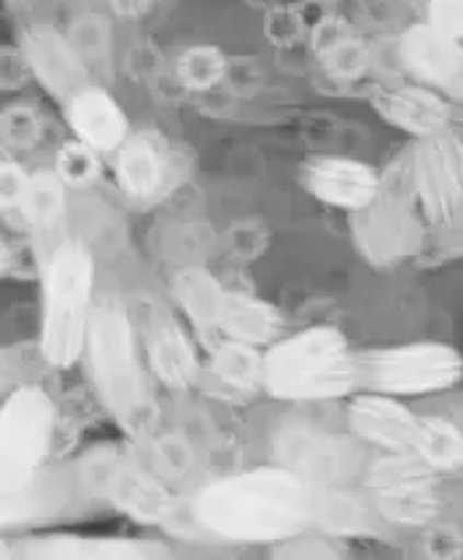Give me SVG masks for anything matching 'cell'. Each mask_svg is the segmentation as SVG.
I'll return each mask as SVG.
<instances>
[{
	"mask_svg": "<svg viewBox=\"0 0 463 560\" xmlns=\"http://www.w3.org/2000/svg\"><path fill=\"white\" fill-rule=\"evenodd\" d=\"M208 374L227 393L251 395L264 389V353H258L256 345L219 340L211 348Z\"/></svg>",
	"mask_w": 463,
	"mask_h": 560,
	"instance_id": "24",
	"label": "cell"
},
{
	"mask_svg": "<svg viewBox=\"0 0 463 560\" xmlns=\"http://www.w3.org/2000/svg\"><path fill=\"white\" fill-rule=\"evenodd\" d=\"M90 387L129 445H142L161 429V406L153 393L132 314L114 292H97L82 358Z\"/></svg>",
	"mask_w": 463,
	"mask_h": 560,
	"instance_id": "2",
	"label": "cell"
},
{
	"mask_svg": "<svg viewBox=\"0 0 463 560\" xmlns=\"http://www.w3.org/2000/svg\"><path fill=\"white\" fill-rule=\"evenodd\" d=\"M374 110L390 127L401 129L416 140L442 135L453 121V108L437 90L427 84H403L374 95Z\"/></svg>",
	"mask_w": 463,
	"mask_h": 560,
	"instance_id": "20",
	"label": "cell"
},
{
	"mask_svg": "<svg viewBox=\"0 0 463 560\" xmlns=\"http://www.w3.org/2000/svg\"><path fill=\"white\" fill-rule=\"evenodd\" d=\"M114 177L129 203H153L169 182V151L155 132H129L114 151Z\"/></svg>",
	"mask_w": 463,
	"mask_h": 560,
	"instance_id": "19",
	"label": "cell"
},
{
	"mask_svg": "<svg viewBox=\"0 0 463 560\" xmlns=\"http://www.w3.org/2000/svg\"><path fill=\"white\" fill-rule=\"evenodd\" d=\"M401 61L410 74L432 90L459 88L463 71L461 40L442 35L432 24H414L401 37Z\"/></svg>",
	"mask_w": 463,
	"mask_h": 560,
	"instance_id": "21",
	"label": "cell"
},
{
	"mask_svg": "<svg viewBox=\"0 0 463 560\" xmlns=\"http://www.w3.org/2000/svg\"><path fill=\"white\" fill-rule=\"evenodd\" d=\"M0 558H14V539L0 532Z\"/></svg>",
	"mask_w": 463,
	"mask_h": 560,
	"instance_id": "37",
	"label": "cell"
},
{
	"mask_svg": "<svg viewBox=\"0 0 463 560\" xmlns=\"http://www.w3.org/2000/svg\"><path fill=\"white\" fill-rule=\"evenodd\" d=\"M32 187V172H27L11 153L0 155V217L22 219Z\"/></svg>",
	"mask_w": 463,
	"mask_h": 560,
	"instance_id": "30",
	"label": "cell"
},
{
	"mask_svg": "<svg viewBox=\"0 0 463 560\" xmlns=\"http://www.w3.org/2000/svg\"><path fill=\"white\" fill-rule=\"evenodd\" d=\"M58 406L40 382H19L0 400V479L27 485L48 468Z\"/></svg>",
	"mask_w": 463,
	"mask_h": 560,
	"instance_id": "7",
	"label": "cell"
},
{
	"mask_svg": "<svg viewBox=\"0 0 463 560\" xmlns=\"http://www.w3.org/2000/svg\"><path fill=\"white\" fill-rule=\"evenodd\" d=\"M19 361L14 353H0V400H3L5 393L19 382H27L22 374H16Z\"/></svg>",
	"mask_w": 463,
	"mask_h": 560,
	"instance_id": "33",
	"label": "cell"
},
{
	"mask_svg": "<svg viewBox=\"0 0 463 560\" xmlns=\"http://www.w3.org/2000/svg\"><path fill=\"white\" fill-rule=\"evenodd\" d=\"M416 206L429 224L455 226L461 219V148L455 135L442 132L416 142L408 164Z\"/></svg>",
	"mask_w": 463,
	"mask_h": 560,
	"instance_id": "11",
	"label": "cell"
},
{
	"mask_svg": "<svg viewBox=\"0 0 463 560\" xmlns=\"http://www.w3.org/2000/svg\"><path fill=\"white\" fill-rule=\"evenodd\" d=\"M14 264H16L14 247L0 237V279H5L11 271H14Z\"/></svg>",
	"mask_w": 463,
	"mask_h": 560,
	"instance_id": "36",
	"label": "cell"
},
{
	"mask_svg": "<svg viewBox=\"0 0 463 560\" xmlns=\"http://www.w3.org/2000/svg\"><path fill=\"white\" fill-rule=\"evenodd\" d=\"M358 387V355L335 327H311L264 353V389L277 400H335Z\"/></svg>",
	"mask_w": 463,
	"mask_h": 560,
	"instance_id": "5",
	"label": "cell"
},
{
	"mask_svg": "<svg viewBox=\"0 0 463 560\" xmlns=\"http://www.w3.org/2000/svg\"><path fill=\"white\" fill-rule=\"evenodd\" d=\"M16 48L27 63L32 82L40 84L45 93L61 106L84 84L95 82L93 71L77 54L69 35L50 27V24L35 22V19L24 22Z\"/></svg>",
	"mask_w": 463,
	"mask_h": 560,
	"instance_id": "13",
	"label": "cell"
},
{
	"mask_svg": "<svg viewBox=\"0 0 463 560\" xmlns=\"http://www.w3.org/2000/svg\"><path fill=\"white\" fill-rule=\"evenodd\" d=\"M69 40L74 43L77 54L82 56V61L88 63V69L103 71L111 61V43H108V27L103 24V19L97 14H84L74 22V27L69 32Z\"/></svg>",
	"mask_w": 463,
	"mask_h": 560,
	"instance_id": "29",
	"label": "cell"
},
{
	"mask_svg": "<svg viewBox=\"0 0 463 560\" xmlns=\"http://www.w3.org/2000/svg\"><path fill=\"white\" fill-rule=\"evenodd\" d=\"M74 471L97 505L114 508L142 526H159L172 534H204L195 524L190 503L150 471L132 447H93L77 460Z\"/></svg>",
	"mask_w": 463,
	"mask_h": 560,
	"instance_id": "3",
	"label": "cell"
},
{
	"mask_svg": "<svg viewBox=\"0 0 463 560\" xmlns=\"http://www.w3.org/2000/svg\"><path fill=\"white\" fill-rule=\"evenodd\" d=\"M54 174L67 185L69 192L90 190L101 179V153L80 140L63 142L56 151Z\"/></svg>",
	"mask_w": 463,
	"mask_h": 560,
	"instance_id": "27",
	"label": "cell"
},
{
	"mask_svg": "<svg viewBox=\"0 0 463 560\" xmlns=\"http://www.w3.org/2000/svg\"><path fill=\"white\" fill-rule=\"evenodd\" d=\"M97 266L90 245L69 237L40 269L43 303L37 353L50 371L80 363L95 305Z\"/></svg>",
	"mask_w": 463,
	"mask_h": 560,
	"instance_id": "4",
	"label": "cell"
},
{
	"mask_svg": "<svg viewBox=\"0 0 463 560\" xmlns=\"http://www.w3.org/2000/svg\"><path fill=\"white\" fill-rule=\"evenodd\" d=\"M22 226L27 232L30 253L35 260V269L48 264L50 256L61 247L69 234V190L56 177L54 168L32 172V187L27 206L22 213Z\"/></svg>",
	"mask_w": 463,
	"mask_h": 560,
	"instance_id": "17",
	"label": "cell"
},
{
	"mask_svg": "<svg viewBox=\"0 0 463 560\" xmlns=\"http://www.w3.org/2000/svg\"><path fill=\"white\" fill-rule=\"evenodd\" d=\"M314 45L322 67L337 80H356L369 67L367 45L340 22L322 24L314 37Z\"/></svg>",
	"mask_w": 463,
	"mask_h": 560,
	"instance_id": "25",
	"label": "cell"
},
{
	"mask_svg": "<svg viewBox=\"0 0 463 560\" xmlns=\"http://www.w3.org/2000/svg\"><path fill=\"white\" fill-rule=\"evenodd\" d=\"M97 508L77 479L74 466L45 468L27 485H9L0 479V532H32L54 526L58 521L80 516Z\"/></svg>",
	"mask_w": 463,
	"mask_h": 560,
	"instance_id": "9",
	"label": "cell"
},
{
	"mask_svg": "<svg viewBox=\"0 0 463 560\" xmlns=\"http://www.w3.org/2000/svg\"><path fill=\"white\" fill-rule=\"evenodd\" d=\"M224 288L211 271L200 266H187L174 279V298H177L182 314L193 324L195 335L213 348L221 340L219 314L224 303Z\"/></svg>",
	"mask_w": 463,
	"mask_h": 560,
	"instance_id": "22",
	"label": "cell"
},
{
	"mask_svg": "<svg viewBox=\"0 0 463 560\" xmlns=\"http://www.w3.org/2000/svg\"><path fill=\"white\" fill-rule=\"evenodd\" d=\"M129 314L153 380L174 393L193 387L200 380V361L190 335L172 316V311L153 298H140Z\"/></svg>",
	"mask_w": 463,
	"mask_h": 560,
	"instance_id": "12",
	"label": "cell"
},
{
	"mask_svg": "<svg viewBox=\"0 0 463 560\" xmlns=\"http://www.w3.org/2000/svg\"><path fill=\"white\" fill-rule=\"evenodd\" d=\"M427 24L440 30L442 35L461 40L463 35V0H432L429 3Z\"/></svg>",
	"mask_w": 463,
	"mask_h": 560,
	"instance_id": "31",
	"label": "cell"
},
{
	"mask_svg": "<svg viewBox=\"0 0 463 560\" xmlns=\"http://www.w3.org/2000/svg\"><path fill=\"white\" fill-rule=\"evenodd\" d=\"M367 490L374 511L401 526H427L437 516L435 471L410 455L390 453L369 466Z\"/></svg>",
	"mask_w": 463,
	"mask_h": 560,
	"instance_id": "10",
	"label": "cell"
},
{
	"mask_svg": "<svg viewBox=\"0 0 463 560\" xmlns=\"http://www.w3.org/2000/svg\"><path fill=\"white\" fill-rule=\"evenodd\" d=\"M172 556L155 539L95 537V534L43 532L14 539V558L32 560H155Z\"/></svg>",
	"mask_w": 463,
	"mask_h": 560,
	"instance_id": "14",
	"label": "cell"
},
{
	"mask_svg": "<svg viewBox=\"0 0 463 560\" xmlns=\"http://www.w3.org/2000/svg\"><path fill=\"white\" fill-rule=\"evenodd\" d=\"M350 432L387 453L410 455L435 474L459 471L463 464V438L459 427L440 416H419L401 397L380 393L356 395L348 406Z\"/></svg>",
	"mask_w": 463,
	"mask_h": 560,
	"instance_id": "6",
	"label": "cell"
},
{
	"mask_svg": "<svg viewBox=\"0 0 463 560\" xmlns=\"http://www.w3.org/2000/svg\"><path fill=\"white\" fill-rule=\"evenodd\" d=\"M300 182L322 203L358 213L377 198L382 177L377 168L348 155H316L303 164Z\"/></svg>",
	"mask_w": 463,
	"mask_h": 560,
	"instance_id": "16",
	"label": "cell"
},
{
	"mask_svg": "<svg viewBox=\"0 0 463 560\" xmlns=\"http://www.w3.org/2000/svg\"><path fill=\"white\" fill-rule=\"evenodd\" d=\"M5 153H9V151H5V148H3V142H0V155H5Z\"/></svg>",
	"mask_w": 463,
	"mask_h": 560,
	"instance_id": "38",
	"label": "cell"
},
{
	"mask_svg": "<svg viewBox=\"0 0 463 560\" xmlns=\"http://www.w3.org/2000/svg\"><path fill=\"white\" fill-rule=\"evenodd\" d=\"M45 140L43 116L30 103H11L0 110V142L9 153L35 151Z\"/></svg>",
	"mask_w": 463,
	"mask_h": 560,
	"instance_id": "28",
	"label": "cell"
},
{
	"mask_svg": "<svg viewBox=\"0 0 463 560\" xmlns=\"http://www.w3.org/2000/svg\"><path fill=\"white\" fill-rule=\"evenodd\" d=\"M461 380V358L450 345L414 342L358 355V387L390 397L429 395Z\"/></svg>",
	"mask_w": 463,
	"mask_h": 560,
	"instance_id": "8",
	"label": "cell"
},
{
	"mask_svg": "<svg viewBox=\"0 0 463 560\" xmlns=\"http://www.w3.org/2000/svg\"><path fill=\"white\" fill-rule=\"evenodd\" d=\"M30 84V71L16 45H0V90H22Z\"/></svg>",
	"mask_w": 463,
	"mask_h": 560,
	"instance_id": "32",
	"label": "cell"
},
{
	"mask_svg": "<svg viewBox=\"0 0 463 560\" xmlns=\"http://www.w3.org/2000/svg\"><path fill=\"white\" fill-rule=\"evenodd\" d=\"M150 3L153 0H111V9H114L116 16L127 19V22H137L150 11Z\"/></svg>",
	"mask_w": 463,
	"mask_h": 560,
	"instance_id": "34",
	"label": "cell"
},
{
	"mask_svg": "<svg viewBox=\"0 0 463 560\" xmlns=\"http://www.w3.org/2000/svg\"><path fill=\"white\" fill-rule=\"evenodd\" d=\"M3 5L9 9L11 16L22 19V22H30L32 14L37 11V5H40V0H3Z\"/></svg>",
	"mask_w": 463,
	"mask_h": 560,
	"instance_id": "35",
	"label": "cell"
},
{
	"mask_svg": "<svg viewBox=\"0 0 463 560\" xmlns=\"http://www.w3.org/2000/svg\"><path fill=\"white\" fill-rule=\"evenodd\" d=\"M227 71H230V61L213 45H193V48L182 50L177 63H174L177 82L193 93L213 90L219 82H224Z\"/></svg>",
	"mask_w": 463,
	"mask_h": 560,
	"instance_id": "26",
	"label": "cell"
},
{
	"mask_svg": "<svg viewBox=\"0 0 463 560\" xmlns=\"http://www.w3.org/2000/svg\"><path fill=\"white\" fill-rule=\"evenodd\" d=\"M414 208H419L414 198V187L397 195V190H390L387 182L382 179L380 192L371 200V206L358 211L367 217L361 230V245L371 253V258H403L419 245L421 221Z\"/></svg>",
	"mask_w": 463,
	"mask_h": 560,
	"instance_id": "15",
	"label": "cell"
},
{
	"mask_svg": "<svg viewBox=\"0 0 463 560\" xmlns=\"http://www.w3.org/2000/svg\"><path fill=\"white\" fill-rule=\"evenodd\" d=\"M190 511L200 532L224 542H287L314 521V490L292 468L258 466L208 481Z\"/></svg>",
	"mask_w": 463,
	"mask_h": 560,
	"instance_id": "1",
	"label": "cell"
},
{
	"mask_svg": "<svg viewBox=\"0 0 463 560\" xmlns=\"http://www.w3.org/2000/svg\"><path fill=\"white\" fill-rule=\"evenodd\" d=\"M69 129L74 140L84 142L97 153H114L127 140L129 119L114 95L103 84L90 82L63 103Z\"/></svg>",
	"mask_w": 463,
	"mask_h": 560,
	"instance_id": "18",
	"label": "cell"
},
{
	"mask_svg": "<svg viewBox=\"0 0 463 560\" xmlns=\"http://www.w3.org/2000/svg\"><path fill=\"white\" fill-rule=\"evenodd\" d=\"M279 329H282V316L274 305L245 292H224L219 314L221 340H238L258 348L277 340Z\"/></svg>",
	"mask_w": 463,
	"mask_h": 560,
	"instance_id": "23",
	"label": "cell"
}]
</instances>
